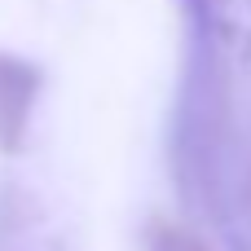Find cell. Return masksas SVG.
Masks as SVG:
<instances>
[{
  "label": "cell",
  "mask_w": 251,
  "mask_h": 251,
  "mask_svg": "<svg viewBox=\"0 0 251 251\" xmlns=\"http://www.w3.org/2000/svg\"><path fill=\"white\" fill-rule=\"evenodd\" d=\"M181 13V84L172 110V176L190 207L216 203V172L225 146V62L212 0H176Z\"/></svg>",
  "instance_id": "obj_1"
},
{
  "label": "cell",
  "mask_w": 251,
  "mask_h": 251,
  "mask_svg": "<svg viewBox=\"0 0 251 251\" xmlns=\"http://www.w3.org/2000/svg\"><path fill=\"white\" fill-rule=\"evenodd\" d=\"M44 88V71L18 53H0V154H18L31 132V110Z\"/></svg>",
  "instance_id": "obj_2"
},
{
  "label": "cell",
  "mask_w": 251,
  "mask_h": 251,
  "mask_svg": "<svg viewBox=\"0 0 251 251\" xmlns=\"http://www.w3.org/2000/svg\"><path fill=\"white\" fill-rule=\"evenodd\" d=\"M141 243H146V251H216L199 229L168 221V216H150L141 229Z\"/></svg>",
  "instance_id": "obj_3"
}]
</instances>
